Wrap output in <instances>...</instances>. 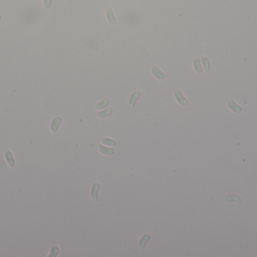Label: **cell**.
Returning <instances> with one entry per match:
<instances>
[{
  "instance_id": "1",
  "label": "cell",
  "mask_w": 257,
  "mask_h": 257,
  "mask_svg": "<svg viewBox=\"0 0 257 257\" xmlns=\"http://www.w3.org/2000/svg\"><path fill=\"white\" fill-rule=\"evenodd\" d=\"M175 97L177 102L181 106H186V105L189 104V101L187 100V99L185 97L184 95L180 90H176L175 91Z\"/></svg>"
},
{
  "instance_id": "2",
  "label": "cell",
  "mask_w": 257,
  "mask_h": 257,
  "mask_svg": "<svg viewBox=\"0 0 257 257\" xmlns=\"http://www.w3.org/2000/svg\"><path fill=\"white\" fill-rule=\"evenodd\" d=\"M101 185L99 182H94L91 186L90 197L93 201H97L99 197V192L100 189Z\"/></svg>"
},
{
  "instance_id": "3",
  "label": "cell",
  "mask_w": 257,
  "mask_h": 257,
  "mask_svg": "<svg viewBox=\"0 0 257 257\" xmlns=\"http://www.w3.org/2000/svg\"><path fill=\"white\" fill-rule=\"evenodd\" d=\"M99 151L101 154L104 155H113L116 150L112 147H107L102 143L99 144Z\"/></svg>"
},
{
  "instance_id": "4",
  "label": "cell",
  "mask_w": 257,
  "mask_h": 257,
  "mask_svg": "<svg viewBox=\"0 0 257 257\" xmlns=\"http://www.w3.org/2000/svg\"><path fill=\"white\" fill-rule=\"evenodd\" d=\"M62 122H63V119H62L61 116H57L53 119L51 124H50V130L53 133H55L58 130Z\"/></svg>"
},
{
  "instance_id": "5",
  "label": "cell",
  "mask_w": 257,
  "mask_h": 257,
  "mask_svg": "<svg viewBox=\"0 0 257 257\" xmlns=\"http://www.w3.org/2000/svg\"><path fill=\"white\" fill-rule=\"evenodd\" d=\"M141 97V92L140 91H135L130 95V98H129V104L132 106V107H135L136 104V102Z\"/></svg>"
},
{
  "instance_id": "6",
  "label": "cell",
  "mask_w": 257,
  "mask_h": 257,
  "mask_svg": "<svg viewBox=\"0 0 257 257\" xmlns=\"http://www.w3.org/2000/svg\"><path fill=\"white\" fill-rule=\"evenodd\" d=\"M228 106L230 109H231L232 112H235V113H240V112H242V108L238 105L236 103L233 101L232 99H229L228 100Z\"/></svg>"
},
{
  "instance_id": "7",
  "label": "cell",
  "mask_w": 257,
  "mask_h": 257,
  "mask_svg": "<svg viewBox=\"0 0 257 257\" xmlns=\"http://www.w3.org/2000/svg\"><path fill=\"white\" fill-rule=\"evenodd\" d=\"M151 71H152V73L154 74V75L157 78V79L162 80V79H164L165 78H166V75H165L164 72H162L158 68V67H153Z\"/></svg>"
},
{
  "instance_id": "8",
  "label": "cell",
  "mask_w": 257,
  "mask_h": 257,
  "mask_svg": "<svg viewBox=\"0 0 257 257\" xmlns=\"http://www.w3.org/2000/svg\"><path fill=\"white\" fill-rule=\"evenodd\" d=\"M113 113V108L108 107L105 109V110L97 112V117L99 119H105L110 116Z\"/></svg>"
},
{
  "instance_id": "9",
  "label": "cell",
  "mask_w": 257,
  "mask_h": 257,
  "mask_svg": "<svg viewBox=\"0 0 257 257\" xmlns=\"http://www.w3.org/2000/svg\"><path fill=\"white\" fill-rule=\"evenodd\" d=\"M150 240H151V235H150V234H143L142 237L140 238V240H139V242H138V245H139V247H140V248H141V249H144Z\"/></svg>"
},
{
  "instance_id": "10",
  "label": "cell",
  "mask_w": 257,
  "mask_h": 257,
  "mask_svg": "<svg viewBox=\"0 0 257 257\" xmlns=\"http://www.w3.org/2000/svg\"><path fill=\"white\" fill-rule=\"evenodd\" d=\"M106 17H107V19H108V22L110 23H111V24H114V25H116V23H116V18H115L114 15L113 10L111 9V8H109V9L107 10Z\"/></svg>"
},
{
  "instance_id": "11",
  "label": "cell",
  "mask_w": 257,
  "mask_h": 257,
  "mask_svg": "<svg viewBox=\"0 0 257 257\" xmlns=\"http://www.w3.org/2000/svg\"><path fill=\"white\" fill-rule=\"evenodd\" d=\"M109 103H110V100L108 98H105L101 102L98 103L97 104H95V107L97 110H101V109H105V107H107L109 105Z\"/></svg>"
},
{
  "instance_id": "12",
  "label": "cell",
  "mask_w": 257,
  "mask_h": 257,
  "mask_svg": "<svg viewBox=\"0 0 257 257\" xmlns=\"http://www.w3.org/2000/svg\"><path fill=\"white\" fill-rule=\"evenodd\" d=\"M102 143L103 145L108 146L114 147L116 146V142L112 138H108V137H105L102 140Z\"/></svg>"
},
{
  "instance_id": "13",
  "label": "cell",
  "mask_w": 257,
  "mask_h": 257,
  "mask_svg": "<svg viewBox=\"0 0 257 257\" xmlns=\"http://www.w3.org/2000/svg\"><path fill=\"white\" fill-rule=\"evenodd\" d=\"M193 67H194L195 70L198 73H202L203 72V69H202V65H201V61L199 57H196L193 60Z\"/></svg>"
},
{
  "instance_id": "14",
  "label": "cell",
  "mask_w": 257,
  "mask_h": 257,
  "mask_svg": "<svg viewBox=\"0 0 257 257\" xmlns=\"http://www.w3.org/2000/svg\"><path fill=\"white\" fill-rule=\"evenodd\" d=\"M202 62L203 64V67H204V70L205 72H209L210 70V61H209L208 59L205 57H202Z\"/></svg>"
},
{
  "instance_id": "15",
  "label": "cell",
  "mask_w": 257,
  "mask_h": 257,
  "mask_svg": "<svg viewBox=\"0 0 257 257\" xmlns=\"http://www.w3.org/2000/svg\"><path fill=\"white\" fill-rule=\"evenodd\" d=\"M59 252H60V249H59L58 246H53V247H52L49 256H57Z\"/></svg>"
},
{
  "instance_id": "16",
  "label": "cell",
  "mask_w": 257,
  "mask_h": 257,
  "mask_svg": "<svg viewBox=\"0 0 257 257\" xmlns=\"http://www.w3.org/2000/svg\"><path fill=\"white\" fill-rule=\"evenodd\" d=\"M232 196L233 195H231ZM233 196H234V198H230V197H229L228 195H227L226 197V201H229V202H232V201H234V202H241V198H240L239 197H238V195H233Z\"/></svg>"
},
{
  "instance_id": "17",
  "label": "cell",
  "mask_w": 257,
  "mask_h": 257,
  "mask_svg": "<svg viewBox=\"0 0 257 257\" xmlns=\"http://www.w3.org/2000/svg\"><path fill=\"white\" fill-rule=\"evenodd\" d=\"M52 4V0H44V6L45 8H49Z\"/></svg>"
},
{
  "instance_id": "18",
  "label": "cell",
  "mask_w": 257,
  "mask_h": 257,
  "mask_svg": "<svg viewBox=\"0 0 257 257\" xmlns=\"http://www.w3.org/2000/svg\"><path fill=\"white\" fill-rule=\"evenodd\" d=\"M1 19H2V15H0V21H1Z\"/></svg>"
}]
</instances>
